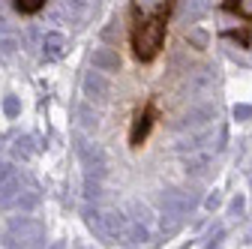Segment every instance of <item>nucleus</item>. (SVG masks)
Here are the masks:
<instances>
[{"mask_svg": "<svg viewBox=\"0 0 252 249\" xmlns=\"http://www.w3.org/2000/svg\"><path fill=\"white\" fill-rule=\"evenodd\" d=\"M165 12L168 9H159L156 15L138 21L135 30H132V51H135L138 60H144V63L153 60L156 54H159V48H162V39H165Z\"/></svg>", "mask_w": 252, "mask_h": 249, "instance_id": "f257e3e1", "label": "nucleus"}, {"mask_svg": "<svg viewBox=\"0 0 252 249\" xmlns=\"http://www.w3.org/2000/svg\"><path fill=\"white\" fill-rule=\"evenodd\" d=\"M84 90L90 93V96H105L108 84H105V78H102L99 72H90V75L84 78Z\"/></svg>", "mask_w": 252, "mask_h": 249, "instance_id": "39448f33", "label": "nucleus"}, {"mask_svg": "<svg viewBox=\"0 0 252 249\" xmlns=\"http://www.w3.org/2000/svg\"><path fill=\"white\" fill-rule=\"evenodd\" d=\"M93 66L102 69V72H114L120 66V60L111 48H99V51H93Z\"/></svg>", "mask_w": 252, "mask_h": 249, "instance_id": "7ed1b4c3", "label": "nucleus"}, {"mask_svg": "<svg viewBox=\"0 0 252 249\" xmlns=\"http://www.w3.org/2000/svg\"><path fill=\"white\" fill-rule=\"evenodd\" d=\"M12 3H15V9H18V12L33 15V12H39V9L48 3V0H12Z\"/></svg>", "mask_w": 252, "mask_h": 249, "instance_id": "0eeeda50", "label": "nucleus"}, {"mask_svg": "<svg viewBox=\"0 0 252 249\" xmlns=\"http://www.w3.org/2000/svg\"><path fill=\"white\" fill-rule=\"evenodd\" d=\"M6 177V168H3V162H0V180H3Z\"/></svg>", "mask_w": 252, "mask_h": 249, "instance_id": "f8f14e48", "label": "nucleus"}, {"mask_svg": "<svg viewBox=\"0 0 252 249\" xmlns=\"http://www.w3.org/2000/svg\"><path fill=\"white\" fill-rule=\"evenodd\" d=\"M225 9L237 12L243 18H252V0H225Z\"/></svg>", "mask_w": 252, "mask_h": 249, "instance_id": "423d86ee", "label": "nucleus"}, {"mask_svg": "<svg viewBox=\"0 0 252 249\" xmlns=\"http://www.w3.org/2000/svg\"><path fill=\"white\" fill-rule=\"evenodd\" d=\"M201 12H204V0H186V9H183L186 18H198Z\"/></svg>", "mask_w": 252, "mask_h": 249, "instance_id": "1a4fd4ad", "label": "nucleus"}, {"mask_svg": "<svg viewBox=\"0 0 252 249\" xmlns=\"http://www.w3.org/2000/svg\"><path fill=\"white\" fill-rule=\"evenodd\" d=\"M153 117H156V105H153V102H150L144 111L135 114V123H132V129H129V144H132V147H138V144L147 138V132H150V126H153Z\"/></svg>", "mask_w": 252, "mask_h": 249, "instance_id": "f03ea898", "label": "nucleus"}, {"mask_svg": "<svg viewBox=\"0 0 252 249\" xmlns=\"http://www.w3.org/2000/svg\"><path fill=\"white\" fill-rule=\"evenodd\" d=\"M234 114H237V117H249V108H246V105H237V111H234Z\"/></svg>", "mask_w": 252, "mask_h": 249, "instance_id": "9b49d317", "label": "nucleus"}, {"mask_svg": "<svg viewBox=\"0 0 252 249\" xmlns=\"http://www.w3.org/2000/svg\"><path fill=\"white\" fill-rule=\"evenodd\" d=\"M18 195V183H6V186H0V207H9Z\"/></svg>", "mask_w": 252, "mask_h": 249, "instance_id": "6e6552de", "label": "nucleus"}, {"mask_svg": "<svg viewBox=\"0 0 252 249\" xmlns=\"http://www.w3.org/2000/svg\"><path fill=\"white\" fill-rule=\"evenodd\" d=\"M42 48H45V57L57 60L63 51H66V36H63V33H45V39H42Z\"/></svg>", "mask_w": 252, "mask_h": 249, "instance_id": "20e7f679", "label": "nucleus"}, {"mask_svg": "<svg viewBox=\"0 0 252 249\" xmlns=\"http://www.w3.org/2000/svg\"><path fill=\"white\" fill-rule=\"evenodd\" d=\"M3 108H6V114H18V102H15L12 96L6 99V105H3Z\"/></svg>", "mask_w": 252, "mask_h": 249, "instance_id": "9d476101", "label": "nucleus"}]
</instances>
